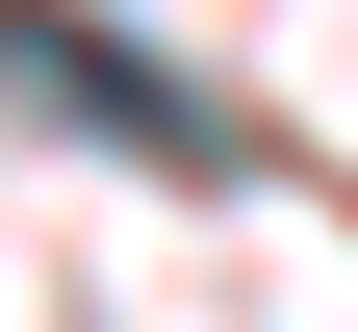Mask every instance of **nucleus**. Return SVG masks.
I'll return each mask as SVG.
<instances>
[{"label": "nucleus", "mask_w": 358, "mask_h": 332, "mask_svg": "<svg viewBox=\"0 0 358 332\" xmlns=\"http://www.w3.org/2000/svg\"><path fill=\"white\" fill-rule=\"evenodd\" d=\"M0 103H52V128H103L128 179H282V128H256V103H205L179 52H128L103 0H0Z\"/></svg>", "instance_id": "f257e3e1"}]
</instances>
